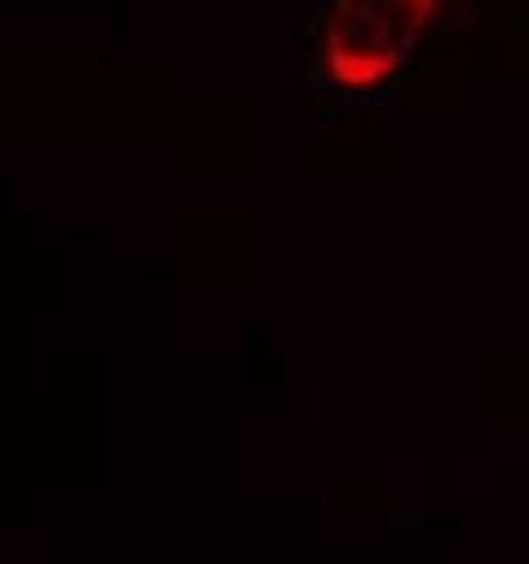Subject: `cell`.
I'll use <instances>...</instances> for the list:
<instances>
[{"instance_id": "obj_1", "label": "cell", "mask_w": 529, "mask_h": 564, "mask_svg": "<svg viewBox=\"0 0 529 564\" xmlns=\"http://www.w3.org/2000/svg\"><path fill=\"white\" fill-rule=\"evenodd\" d=\"M436 0H335L322 26V70L335 88L361 93L401 70L428 31Z\"/></svg>"}]
</instances>
